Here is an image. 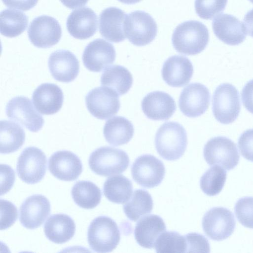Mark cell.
I'll list each match as a JSON object with an SVG mask.
<instances>
[{"label": "cell", "mask_w": 253, "mask_h": 253, "mask_svg": "<svg viewBox=\"0 0 253 253\" xmlns=\"http://www.w3.org/2000/svg\"><path fill=\"white\" fill-rule=\"evenodd\" d=\"M209 41L207 27L195 20L184 22L174 29L172 43L179 53L194 55L201 53L206 47Z\"/></svg>", "instance_id": "1"}, {"label": "cell", "mask_w": 253, "mask_h": 253, "mask_svg": "<svg viewBox=\"0 0 253 253\" xmlns=\"http://www.w3.org/2000/svg\"><path fill=\"white\" fill-rule=\"evenodd\" d=\"M155 145L158 154L168 161H175L184 154L187 145L185 128L177 122H168L158 129Z\"/></svg>", "instance_id": "2"}, {"label": "cell", "mask_w": 253, "mask_h": 253, "mask_svg": "<svg viewBox=\"0 0 253 253\" xmlns=\"http://www.w3.org/2000/svg\"><path fill=\"white\" fill-rule=\"evenodd\" d=\"M120 240V232L116 222L106 216H99L90 223L87 231L90 248L97 253L114 250Z\"/></svg>", "instance_id": "3"}, {"label": "cell", "mask_w": 253, "mask_h": 253, "mask_svg": "<svg viewBox=\"0 0 253 253\" xmlns=\"http://www.w3.org/2000/svg\"><path fill=\"white\" fill-rule=\"evenodd\" d=\"M89 166L98 175L109 176L125 171L129 164V159L124 151L109 146L95 150L88 160Z\"/></svg>", "instance_id": "4"}, {"label": "cell", "mask_w": 253, "mask_h": 253, "mask_svg": "<svg viewBox=\"0 0 253 253\" xmlns=\"http://www.w3.org/2000/svg\"><path fill=\"white\" fill-rule=\"evenodd\" d=\"M124 31L126 37L131 43L136 46H144L155 38L157 26L149 14L136 10L126 15Z\"/></svg>", "instance_id": "5"}, {"label": "cell", "mask_w": 253, "mask_h": 253, "mask_svg": "<svg viewBox=\"0 0 253 253\" xmlns=\"http://www.w3.org/2000/svg\"><path fill=\"white\" fill-rule=\"evenodd\" d=\"M212 101L213 114L219 123L229 124L238 117L241 109L239 94L232 84L224 83L218 86Z\"/></svg>", "instance_id": "6"}, {"label": "cell", "mask_w": 253, "mask_h": 253, "mask_svg": "<svg viewBox=\"0 0 253 253\" xmlns=\"http://www.w3.org/2000/svg\"><path fill=\"white\" fill-rule=\"evenodd\" d=\"M204 157L210 166L217 165L229 170L238 164L240 155L236 144L224 136L214 137L205 144Z\"/></svg>", "instance_id": "7"}, {"label": "cell", "mask_w": 253, "mask_h": 253, "mask_svg": "<svg viewBox=\"0 0 253 253\" xmlns=\"http://www.w3.org/2000/svg\"><path fill=\"white\" fill-rule=\"evenodd\" d=\"M47 159L44 153L35 147L23 150L17 163V172L20 178L28 184H35L44 177L46 170Z\"/></svg>", "instance_id": "8"}, {"label": "cell", "mask_w": 253, "mask_h": 253, "mask_svg": "<svg viewBox=\"0 0 253 253\" xmlns=\"http://www.w3.org/2000/svg\"><path fill=\"white\" fill-rule=\"evenodd\" d=\"M85 101L90 114L100 120H106L116 115L120 108L119 95L114 90L103 86L89 91Z\"/></svg>", "instance_id": "9"}, {"label": "cell", "mask_w": 253, "mask_h": 253, "mask_svg": "<svg viewBox=\"0 0 253 253\" xmlns=\"http://www.w3.org/2000/svg\"><path fill=\"white\" fill-rule=\"evenodd\" d=\"M236 221L233 213L223 207H214L204 214L202 227L210 239L222 241L228 238L234 232Z\"/></svg>", "instance_id": "10"}, {"label": "cell", "mask_w": 253, "mask_h": 253, "mask_svg": "<svg viewBox=\"0 0 253 253\" xmlns=\"http://www.w3.org/2000/svg\"><path fill=\"white\" fill-rule=\"evenodd\" d=\"M133 180L140 186L147 188L158 186L163 181L166 172L163 163L153 155L139 156L131 168Z\"/></svg>", "instance_id": "11"}, {"label": "cell", "mask_w": 253, "mask_h": 253, "mask_svg": "<svg viewBox=\"0 0 253 253\" xmlns=\"http://www.w3.org/2000/svg\"><path fill=\"white\" fill-rule=\"evenodd\" d=\"M29 39L39 48H49L57 44L62 35L61 27L53 17L42 15L34 18L28 30Z\"/></svg>", "instance_id": "12"}, {"label": "cell", "mask_w": 253, "mask_h": 253, "mask_svg": "<svg viewBox=\"0 0 253 253\" xmlns=\"http://www.w3.org/2000/svg\"><path fill=\"white\" fill-rule=\"evenodd\" d=\"M7 117L18 123L31 132H37L42 127L44 120L34 108L30 99L23 96L11 99L5 108Z\"/></svg>", "instance_id": "13"}, {"label": "cell", "mask_w": 253, "mask_h": 253, "mask_svg": "<svg viewBox=\"0 0 253 253\" xmlns=\"http://www.w3.org/2000/svg\"><path fill=\"white\" fill-rule=\"evenodd\" d=\"M210 101L208 88L199 83H191L184 87L180 94L178 105L185 116L195 118L203 115L208 109Z\"/></svg>", "instance_id": "14"}, {"label": "cell", "mask_w": 253, "mask_h": 253, "mask_svg": "<svg viewBox=\"0 0 253 253\" xmlns=\"http://www.w3.org/2000/svg\"><path fill=\"white\" fill-rule=\"evenodd\" d=\"M82 59L88 70L100 72L114 62L116 51L113 44L103 39H97L86 45Z\"/></svg>", "instance_id": "15"}, {"label": "cell", "mask_w": 253, "mask_h": 253, "mask_svg": "<svg viewBox=\"0 0 253 253\" xmlns=\"http://www.w3.org/2000/svg\"><path fill=\"white\" fill-rule=\"evenodd\" d=\"M50 212L49 200L44 196L37 194L29 196L21 204L19 210V220L27 229L40 227Z\"/></svg>", "instance_id": "16"}, {"label": "cell", "mask_w": 253, "mask_h": 253, "mask_svg": "<svg viewBox=\"0 0 253 253\" xmlns=\"http://www.w3.org/2000/svg\"><path fill=\"white\" fill-rule=\"evenodd\" d=\"M48 169L57 179L71 181L78 178L83 170L81 160L72 152L62 150L53 153L49 158Z\"/></svg>", "instance_id": "17"}, {"label": "cell", "mask_w": 253, "mask_h": 253, "mask_svg": "<svg viewBox=\"0 0 253 253\" xmlns=\"http://www.w3.org/2000/svg\"><path fill=\"white\" fill-rule=\"evenodd\" d=\"M48 68L54 79L69 83L78 75L80 65L76 56L67 50H58L52 52L48 58Z\"/></svg>", "instance_id": "18"}, {"label": "cell", "mask_w": 253, "mask_h": 253, "mask_svg": "<svg viewBox=\"0 0 253 253\" xmlns=\"http://www.w3.org/2000/svg\"><path fill=\"white\" fill-rule=\"evenodd\" d=\"M141 108L148 119L165 121L173 115L176 106L174 100L169 94L164 91H155L143 98Z\"/></svg>", "instance_id": "19"}, {"label": "cell", "mask_w": 253, "mask_h": 253, "mask_svg": "<svg viewBox=\"0 0 253 253\" xmlns=\"http://www.w3.org/2000/svg\"><path fill=\"white\" fill-rule=\"evenodd\" d=\"M193 66L190 60L182 55L169 57L162 69L164 81L169 86L179 87L188 84L193 76Z\"/></svg>", "instance_id": "20"}, {"label": "cell", "mask_w": 253, "mask_h": 253, "mask_svg": "<svg viewBox=\"0 0 253 253\" xmlns=\"http://www.w3.org/2000/svg\"><path fill=\"white\" fill-rule=\"evenodd\" d=\"M212 26L216 37L227 44L238 45L246 37L244 23L233 15L220 14L213 20Z\"/></svg>", "instance_id": "21"}, {"label": "cell", "mask_w": 253, "mask_h": 253, "mask_svg": "<svg viewBox=\"0 0 253 253\" xmlns=\"http://www.w3.org/2000/svg\"><path fill=\"white\" fill-rule=\"evenodd\" d=\"M97 16L94 11L84 7L73 11L66 21L67 29L74 38L85 40L94 35L97 30Z\"/></svg>", "instance_id": "22"}, {"label": "cell", "mask_w": 253, "mask_h": 253, "mask_svg": "<svg viewBox=\"0 0 253 253\" xmlns=\"http://www.w3.org/2000/svg\"><path fill=\"white\" fill-rule=\"evenodd\" d=\"M64 100L61 89L56 84L44 83L34 91L32 101L37 111L43 115H53L58 112Z\"/></svg>", "instance_id": "23"}, {"label": "cell", "mask_w": 253, "mask_h": 253, "mask_svg": "<svg viewBox=\"0 0 253 253\" xmlns=\"http://www.w3.org/2000/svg\"><path fill=\"white\" fill-rule=\"evenodd\" d=\"M126 15L123 10L115 7L103 10L99 15V32L101 36L113 42L124 41L126 39L124 23Z\"/></svg>", "instance_id": "24"}, {"label": "cell", "mask_w": 253, "mask_h": 253, "mask_svg": "<svg viewBox=\"0 0 253 253\" xmlns=\"http://www.w3.org/2000/svg\"><path fill=\"white\" fill-rule=\"evenodd\" d=\"M166 230L163 219L159 215L150 214L141 218L136 224L134 234L139 245L152 249L159 236Z\"/></svg>", "instance_id": "25"}, {"label": "cell", "mask_w": 253, "mask_h": 253, "mask_svg": "<svg viewBox=\"0 0 253 253\" xmlns=\"http://www.w3.org/2000/svg\"><path fill=\"white\" fill-rule=\"evenodd\" d=\"M76 225L69 215L53 214L44 225V232L47 239L56 244H63L71 239L75 233Z\"/></svg>", "instance_id": "26"}, {"label": "cell", "mask_w": 253, "mask_h": 253, "mask_svg": "<svg viewBox=\"0 0 253 253\" xmlns=\"http://www.w3.org/2000/svg\"><path fill=\"white\" fill-rule=\"evenodd\" d=\"M134 131L133 126L128 120L115 116L105 124L103 134L109 144L118 146L127 143L132 138Z\"/></svg>", "instance_id": "27"}, {"label": "cell", "mask_w": 253, "mask_h": 253, "mask_svg": "<svg viewBox=\"0 0 253 253\" xmlns=\"http://www.w3.org/2000/svg\"><path fill=\"white\" fill-rule=\"evenodd\" d=\"M102 86L115 91L119 95L126 93L133 83L131 74L126 67L114 65L105 69L101 79Z\"/></svg>", "instance_id": "28"}, {"label": "cell", "mask_w": 253, "mask_h": 253, "mask_svg": "<svg viewBox=\"0 0 253 253\" xmlns=\"http://www.w3.org/2000/svg\"><path fill=\"white\" fill-rule=\"evenodd\" d=\"M1 154L13 153L20 148L25 140L22 127L13 122L1 120L0 128Z\"/></svg>", "instance_id": "29"}, {"label": "cell", "mask_w": 253, "mask_h": 253, "mask_svg": "<svg viewBox=\"0 0 253 253\" xmlns=\"http://www.w3.org/2000/svg\"><path fill=\"white\" fill-rule=\"evenodd\" d=\"M133 189L131 181L123 175L107 178L103 186L106 198L116 204H124L130 198Z\"/></svg>", "instance_id": "30"}, {"label": "cell", "mask_w": 253, "mask_h": 253, "mask_svg": "<svg viewBox=\"0 0 253 253\" xmlns=\"http://www.w3.org/2000/svg\"><path fill=\"white\" fill-rule=\"evenodd\" d=\"M72 196L75 203L85 209H92L100 202V189L89 181H79L73 186Z\"/></svg>", "instance_id": "31"}, {"label": "cell", "mask_w": 253, "mask_h": 253, "mask_svg": "<svg viewBox=\"0 0 253 253\" xmlns=\"http://www.w3.org/2000/svg\"><path fill=\"white\" fill-rule=\"evenodd\" d=\"M153 208V201L149 193L143 189L135 190L131 197L123 206V210L130 220L136 221L150 213Z\"/></svg>", "instance_id": "32"}, {"label": "cell", "mask_w": 253, "mask_h": 253, "mask_svg": "<svg viewBox=\"0 0 253 253\" xmlns=\"http://www.w3.org/2000/svg\"><path fill=\"white\" fill-rule=\"evenodd\" d=\"M28 18L23 12L12 9L2 10L0 14V31L2 35L14 38L21 35L27 28Z\"/></svg>", "instance_id": "33"}, {"label": "cell", "mask_w": 253, "mask_h": 253, "mask_svg": "<svg viewBox=\"0 0 253 253\" xmlns=\"http://www.w3.org/2000/svg\"><path fill=\"white\" fill-rule=\"evenodd\" d=\"M226 171L219 166L211 167L200 179L201 189L207 195H216L222 190L226 181Z\"/></svg>", "instance_id": "34"}, {"label": "cell", "mask_w": 253, "mask_h": 253, "mask_svg": "<svg viewBox=\"0 0 253 253\" xmlns=\"http://www.w3.org/2000/svg\"><path fill=\"white\" fill-rule=\"evenodd\" d=\"M154 247L158 253H186L187 246L184 236L175 231H166L159 236Z\"/></svg>", "instance_id": "35"}, {"label": "cell", "mask_w": 253, "mask_h": 253, "mask_svg": "<svg viewBox=\"0 0 253 253\" xmlns=\"http://www.w3.org/2000/svg\"><path fill=\"white\" fill-rule=\"evenodd\" d=\"M227 0H195V8L201 18L211 19L225 9Z\"/></svg>", "instance_id": "36"}, {"label": "cell", "mask_w": 253, "mask_h": 253, "mask_svg": "<svg viewBox=\"0 0 253 253\" xmlns=\"http://www.w3.org/2000/svg\"><path fill=\"white\" fill-rule=\"evenodd\" d=\"M237 219L244 226L253 229V197L240 198L235 206Z\"/></svg>", "instance_id": "37"}, {"label": "cell", "mask_w": 253, "mask_h": 253, "mask_svg": "<svg viewBox=\"0 0 253 253\" xmlns=\"http://www.w3.org/2000/svg\"><path fill=\"white\" fill-rule=\"evenodd\" d=\"M186 242V253H209L210 246L208 239L197 233H189L185 236Z\"/></svg>", "instance_id": "38"}, {"label": "cell", "mask_w": 253, "mask_h": 253, "mask_svg": "<svg viewBox=\"0 0 253 253\" xmlns=\"http://www.w3.org/2000/svg\"><path fill=\"white\" fill-rule=\"evenodd\" d=\"M0 229L5 230L14 224L17 218L16 207L10 202L0 200Z\"/></svg>", "instance_id": "39"}, {"label": "cell", "mask_w": 253, "mask_h": 253, "mask_svg": "<svg viewBox=\"0 0 253 253\" xmlns=\"http://www.w3.org/2000/svg\"><path fill=\"white\" fill-rule=\"evenodd\" d=\"M238 145L242 156L253 162V128L246 130L240 135Z\"/></svg>", "instance_id": "40"}, {"label": "cell", "mask_w": 253, "mask_h": 253, "mask_svg": "<svg viewBox=\"0 0 253 253\" xmlns=\"http://www.w3.org/2000/svg\"><path fill=\"white\" fill-rule=\"evenodd\" d=\"M1 195L5 194L12 187L15 180V173L13 169L5 164L0 165Z\"/></svg>", "instance_id": "41"}, {"label": "cell", "mask_w": 253, "mask_h": 253, "mask_svg": "<svg viewBox=\"0 0 253 253\" xmlns=\"http://www.w3.org/2000/svg\"><path fill=\"white\" fill-rule=\"evenodd\" d=\"M242 100L246 109L253 114V80L244 86L241 93Z\"/></svg>", "instance_id": "42"}, {"label": "cell", "mask_w": 253, "mask_h": 253, "mask_svg": "<svg viewBox=\"0 0 253 253\" xmlns=\"http://www.w3.org/2000/svg\"><path fill=\"white\" fill-rule=\"evenodd\" d=\"M2 1L7 7L27 11L33 8L38 0H2Z\"/></svg>", "instance_id": "43"}, {"label": "cell", "mask_w": 253, "mask_h": 253, "mask_svg": "<svg viewBox=\"0 0 253 253\" xmlns=\"http://www.w3.org/2000/svg\"><path fill=\"white\" fill-rule=\"evenodd\" d=\"M244 24L247 33L253 37V9L250 10L245 16Z\"/></svg>", "instance_id": "44"}, {"label": "cell", "mask_w": 253, "mask_h": 253, "mask_svg": "<svg viewBox=\"0 0 253 253\" xmlns=\"http://www.w3.org/2000/svg\"><path fill=\"white\" fill-rule=\"evenodd\" d=\"M61 2L67 7L74 9L79 7L84 6L88 0H60Z\"/></svg>", "instance_id": "45"}, {"label": "cell", "mask_w": 253, "mask_h": 253, "mask_svg": "<svg viewBox=\"0 0 253 253\" xmlns=\"http://www.w3.org/2000/svg\"><path fill=\"white\" fill-rule=\"evenodd\" d=\"M119 1H120L122 3H125V4H135L137 2H139L141 0H118Z\"/></svg>", "instance_id": "46"}, {"label": "cell", "mask_w": 253, "mask_h": 253, "mask_svg": "<svg viewBox=\"0 0 253 253\" xmlns=\"http://www.w3.org/2000/svg\"><path fill=\"white\" fill-rule=\"evenodd\" d=\"M252 3H253V0H249Z\"/></svg>", "instance_id": "47"}]
</instances>
